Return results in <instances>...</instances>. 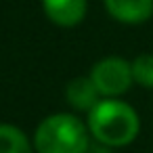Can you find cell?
Segmentation results:
<instances>
[{
	"label": "cell",
	"instance_id": "obj_1",
	"mask_svg": "<svg viewBox=\"0 0 153 153\" xmlns=\"http://www.w3.org/2000/svg\"><path fill=\"white\" fill-rule=\"evenodd\" d=\"M88 130L105 147H126L136 138L140 122L128 103L105 99L88 111Z\"/></svg>",
	"mask_w": 153,
	"mask_h": 153
},
{
	"label": "cell",
	"instance_id": "obj_2",
	"mask_svg": "<svg viewBox=\"0 0 153 153\" xmlns=\"http://www.w3.org/2000/svg\"><path fill=\"white\" fill-rule=\"evenodd\" d=\"M88 147V128L71 113L48 115L36 128V153H86Z\"/></svg>",
	"mask_w": 153,
	"mask_h": 153
},
{
	"label": "cell",
	"instance_id": "obj_3",
	"mask_svg": "<svg viewBox=\"0 0 153 153\" xmlns=\"http://www.w3.org/2000/svg\"><path fill=\"white\" fill-rule=\"evenodd\" d=\"M90 80L103 97H120L132 84V65L120 57H107L92 65Z\"/></svg>",
	"mask_w": 153,
	"mask_h": 153
},
{
	"label": "cell",
	"instance_id": "obj_4",
	"mask_svg": "<svg viewBox=\"0 0 153 153\" xmlns=\"http://www.w3.org/2000/svg\"><path fill=\"white\" fill-rule=\"evenodd\" d=\"M105 9L115 21L138 25L151 19L153 0H105Z\"/></svg>",
	"mask_w": 153,
	"mask_h": 153
},
{
	"label": "cell",
	"instance_id": "obj_5",
	"mask_svg": "<svg viewBox=\"0 0 153 153\" xmlns=\"http://www.w3.org/2000/svg\"><path fill=\"white\" fill-rule=\"evenodd\" d=\"M44 15L61 27H74L86 17V0H42Z\"/></svg>",
	"mask_w": 153,
	"mask_h": 153
},
{
	"label": "cell",
	"instance_id": "obj_6",
	"mask_svg": "<svg viewBox=\"0 0 153 153\" xmlns=\"http://www.w3.org/2000/svg\"><path fill=\"white\" fill-rule=\"evenodd\" d=\"M65 99L78 111H90L99 103V90L90 78H74L65 88Z\"/></svg>",
	"mask_w": 153,
	"mask_h": 153
},
{
	"label": "cell",
	"instance_id": "obj_7",
	"mask_svg": "<svg viewBox=\"0 0 153 153\" xmlns=\"http://www.w3.org/2000/svg\"><path fill=\"white\" fill-rule=\"evenodd\" d=\"M0 153H34L27 136L11 126V124H0Z\"/></svg>",
	"mask_w": 153,
	"mask_h": 153
},
{
	"label": "cell",
	"instance_id": "obj_8",
	"mask_svg": "<svg viewBox=\"0 0 153 153\" xmlns=\"http://www.w3.org/2000/svg\"><path fill=\"white\" fill-rule=\"evenodd\" d=\"M132 78L143 88H153V55L143 53L132 61Z\"/></svg>",
	"mask_w": 153,
	"mask_h": 153
},
{
	"label": "cell",
	"instance_id": "obj_9",
	"mask_svg": "<svg viewBox=\"0 0 153 153\" xmlns=\"http://www.w3.org/2000/svg\"><path fill=\"white\" fill-rule=\"evenodd\" d=\"M86 153H109V147H105V145H101V147H88Z\"/></svg>",
	"mask_w": 153,
	"mask_h": 153
}]
</instances>
